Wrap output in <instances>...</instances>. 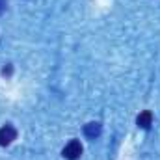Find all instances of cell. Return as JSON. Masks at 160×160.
Returning a JSON list of instances; mask_svg holds the SVG:
<instances>
[{"mask_svg":"<svg viewBox=\"0 0 160 160\" xmlns=\"http://www.w3.org/2000/svg\"><path fill=\"white\" fill-rule=\"evenodd\" d=\"M11 71H13V69H11V65H8V67H4V69H2V75H8V77H9V75H11Z\"/></svg>","mask_w":160,"mask_h":160,"instance_id":"8992f818","label":"cell"},{"mask_svg":"<svg viewBox=\"0 0 160 160\" xmlns=\"http://www.w3.org/2000/svg\"><path fill=\"white\" fill-rule=\"evenodd\" d=\"M62 157L65 160H78L80 157H82V145H80L78 140H71V142L63 147Z\"/></svg>","mask_w":160,"mask_h":160,"instance_id":"7a4b0ae2","label":"cell"},{"mask_svg":"<svg viewBox=\"0 0 160 160\" xmlns=\"http://www.w3.org/2000/svg\"><path fill=\"white\" fill-rule=\"evenodd\" d=\"M136 125H138L140 128H143V130H149L151 125H153V114H151L149 110H143V112L136 118Z\"/></svg>","mask_w":160,"mask_h":160,"instance_id":"277c9868","label":"cell"},{"mask_svg":"<svg viewBox=\"0 0 160 160\" xmlns=\"http://www.w3.org/2000/svg\"><path fill=\"white\" fill-rule=\"evenodd\" d=\"M17 140V128L9 123L0 127V147H8Z\"/></svg>","mask_w":160,"mask_h":160,"instance_id":"6da1fadb","label":"cell"},{"mask_svg":"<svg viewBox=\"0 0 160 160\" xmlns=\"http://www.w3.org/2000/svg\"><path fill=\"white\" fill-rule=\"evenodd\" d=\"M8 8V0H0V13H4Z\"/></svg>","mask_w":160,"mask_h":160,"instance_id":"5b68a950","label":"cell"},{"mask_svg":"<svg viewBox=\"0 0 160 160\" xmlns=\"http://www.w3.org/2000/svg\"><path fill=\"white\" fill-rule=\"evenodd\" d=\"M101 132H102V125H101V123H97V121H91V123L84 125V136H86V138H89V140L99 138V136H101Z\"/></svg>","mask_w":160,"mask_h":160,"instance_id":"3957f363","label":"cell"}]
</instances>
